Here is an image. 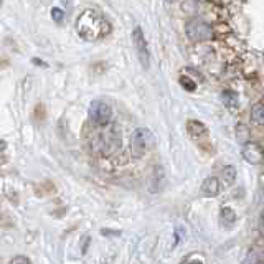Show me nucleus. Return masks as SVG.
Instances as JSON below:
<instances>
[{
    "mask_svg": "<svg viewBox=\"0 0 264 264\" xmlns=\"http://www.w3.org/2000/svg\"><path fill=\"white\" fill-rule=\"evenodd\" d=\"M76 32L83 40L96 41L111 33V23L101 13L94 10H84L76 18Z\"/></svg>",
    "mask_w": 264,
    "mask_h": 264,
    "instance_id": "1",
    "label": "nucleus"
},
{
    "mask_svg": "<svg viewBox=\"0 0 264 264\" xmlns=\"http://www.w3.org/2000/svg\"><path fill=\"white\" fill-rule=\"evenodd\" d=\"M185 32L192 41H208L213 38V28L200 18H193V20L187 22Z\"/></svg>",
    "mask_w": 264,
    "mask_h": 264,
    "instance_id": "2",
    "label": "nucleus"
},
{
    "mask_svg": "<svg viewBox=\"0 0 264 264\" xmlns=\"http://www.w3.org/2000/svg\"><path fill=\"white\" fill-rule=\"evenodd\" d=\"M149 139H150V131L139 127L132 132L131 135V154L134 159H142L147 154L149 149Z\"/></svg>",
    "mask_w": 264,
    "mask_h": 264,
    "instance_id": "3",
    "label": "nucleus"
},
{
    "mask_svg": "<svg viewBox=\"0 0 264 264\" xmlns=\"http://www.w3.org/2000/svg\"><path fill=\"white\" fill-rule=\"evenodd\" d=\"M132 40H134V46H135V53H137V58L142 65L144 69L149 68L150 65V55H149V45L147 40L144 36V32L140 27H135L134 32H132Z\"/></svg>",
    "mask_w": 264,
    "mask_h": 264,
    "instance_id": "4",
    "label": "nucleus"
},
{
    "mask_svg": "<svg viewBox=\"0 0 264 264\" xmlns=\"http://www.w3.org/2000/svg\"><path fill=\"white\" fill-rule=\"evenodd\" d=\"M112 117L111 106L104 101H93L89 106V119L98 126H106Z\"/></svg>",
    "mask_w": 264,
    "mask_h": 264,
    "instance_id": "5",
    "label": "nucleus"
},
{
    "mask_svg": "<svg viewBox=\"0 0 264 264\" xmlns=\"http://www.w3.org/2000/svg\"><path fill=\"white\" fill-rule=\"evenodd\" d=\"M243 157L249 164H261L264 159L263 150L254 144H246L243 149Z\"/></svg>",
    "mask_w": 264,
    "mask_h": 264,
    "instance_id": "6",
    "label": "nucleus"
},
{
    "mask_svg": "<svg viewBox=\"0 0 264 264\" xmlns=\"http://www.w3.org/2000/svg\"><path fill=\"white\" fill-rule=\"evenodd\" d=\"M218 192H220V182H218V178L210 177V178H206L203 183H201V195H205V197H215V195H218Z\"/></svg>",
    "mask_w": 264,
    "mask_h": 264,
    "instance_id": "7",
    "label": "nucleus"
},
{
    "mask_svg": "<svg viewBox=\"0 0 264 264\" xmlns=\"http://www.w3.org/2000/svg\"><path fill=\"white\" fill-rule=\"evenodd\" d=\"M187 131L192 137H201V135L206 134V127L201 124L200 121H195V119L187 122Z\"/></svg>",
    "mask_w": 264,
    "mask_h": 264,
    "instance_id": "8",
    "label": "nucleus"
},
{
    "mask_svg": "<svg viewBox=\"0 0 264 264\" xmlns=\"http://www.w3.org/2000/svg\"><path fill=\"white\" fill-rule=\"evenodd\" d=\"M251 121L258 126H264V104H256L253 107Z\"/></svg>",
    "mask_w": 264,
    "mask_h": 264,
    "instance_id": "9",
    "label": "nucleus"
},
{
    "mask_svg": "<svg viewBox=\"0 0 264 264\" xmlns=\"http://www.w3.org/2000/svg\"><path fill=\"white\" fill-rule=\"evenodd\" d=\"M223 182L225 185H233L234 182H236V168L233 167V165H228V167L223 168Z\"/></svg>",
    "mask_w": 264,
    "mask_h": 264,
    "instance_id": "10",
    "label": "nucleus"
},
{
    "mask_svg": "<svg viewBox=\"0 0 264 264\" xmlns=\"http://www.w3.org/2000/svg\"><path fill=\"white\" fill-rule=\"evenodd\" d=\"M221 99L228 107H236L238 106V94L233 91H223L221 94Z\"/></svg>",
    "mask_w": 264,
    "mask_h": 264,
    "instance_id": "11",
    "label": "nucleus"
},
{
    "mask_svg": "<svg viewBox=\"0 0 264 264\" xmlns=\"http://www.w3.org/2000/svg\"><path fill=\"white\" fill-rule=\"evenodd\" d=\"M33 117H35V121L36 122H43L46 119V109H45V106L41 104H36L35 106V109H33Z\"/></svg>",
    "mask_w": 264,
    "mask_h": 264,
    "instance_id": "12",
    "label": "nucleus"
},
{
    "mask_svg": "<svg viewBox=\"0 0 264 264\" xmlns=\"http://www.w3.org/2000/svg\"><path fill=\"white\" fill-rule=\"evenodd\" d=\"M249 139V131L246 126H238V140L241 144H246Z\"/></svg>",
    "mask_w": 264,
    "mask_h": 264,
    "instance_id": "13",
    "label": "nucleus"
},
{
    "mask_svg": "<svg viewBox=\"0 0 264 264\" xmlns=\"http://www.w3.org/2000/svg\"><path fill=\"white\" fill-rule=\"evenodd\" d=\"M13 225H15V221L10 216L5 213H0V228H12Z\"/></svg>",
    "mask_w": 264,
    "mask_h": 264,
    "instance_id": "14",
    "label": "nucleus"
},
{
    "mask_svg": "<svg viewBox=\"0 0 264 264\" xmlns=\"http://www.w3.org/2000/svg\"><path fill=\"white\" fill-rule=\"evenodd\" d=\"M180 84L185 89H188V91H195V88H197V84L193 83L190 78H187V76H182L180 78Z\"/></svg>",
    "mask_w": 264,
    "mask_h": 264,
    "instance_id": "15",
    "label": "nucleus"
},
{
    "mask_svg": "<svg viewBox=\"0 0 264 264\" xmlns=\"http://www.w3.org/2000/svg\"><path fill=\"white\" fill-rule=\"evenodd\" d=\"M63 17H65V13H63L61 8H53V10H51V18H53L56 23L63 22Z\"/></svg>",
    "mask_w": 264,
    "mask_h": 264,
    "instance_id": "16",
    "label": "nucleus"
},
{
    "mask_svg": "<svg viewBox=\"0 0 264 264\" xmlns=\"http://www.w3.org/2000/svg\"><path fill=\"white\" fill-rule=\"evenodd\" d=\"M40 188H43V190L36 192L38 195H46V193H53L55 192V185H53V183H50V182H46V183H43V185H40Z\"/></svg>",
    "mask_w": 264,
    "mask_h": 264,
    "instance_id": "17",
    "label": "nucleus"
},
{
    "mask_svg": "<svg viewBox=\"0 0 264 264\" xmlns=\"http://www.w3.org/2000/svg\"><path fill=\"white\" fill-rule=\"evenodd\" d=\"M244 264H259L258 263V256H256V253H251L249 254V258L244 261Z\"/></svg>",
    "mask_w": 264,
    "mask_h": 264,
    "instance_id": "18",
    "label": "nucleus"
},
{
    "mask_svg": "<svg viewBox=\"0 0 264 264\" xmlns=\"http://www.w3.org/2000/svg\"><path fill=\"white\" fill-rule=\"evenodd\" d=\"M10 264H30V261H28L27 258H22V256H18V258H15V259H13V261H12Z\"/></svg>",
    "mask_w": 264,
    "mask_h": 264,
    "instance_id": "19",
    "label": "nucleus"
},
{
    "mask_svg": "<svg viewBox=\"0 0 264 264\" xmlns=\"http://www.w3.org/2000/svg\"><path fill=\"white\" fill-rule=\"evenodd\" d=\"M32 61H33V63H35V65H40V66H43V68H46V66H48V65L45 63V61H41V60H38V58H33Z\"/></svg>",
    "mask_w": 264,
    "mask_h": 264,
    "instance_id": "20",
    "label": "nucleus"
},
{
    "mask_svg": "<svg viewBox=\"0 0 264 264\" xmlns=\"http://www.w3.org/2000/svg\"><path fill=\"white\" fill-rule=\"evenodd\" d=\"M259 231H261V234H263V238H264V215H263L261 221H259Z\"/></svg>",
    "mask_w": 264,
    "mask_h": 264,
    "instance_id": "21",
    "label": "nucleus"
},
{
    "mask_svg": "<svg viewBox=\"0 0 264 264\" xmlns=\"http://www.w3.org/2000/svg\"><path fill=\"white\" fill-rule=\"evenodd\" d=\"M7 157H5V155H0V165H3V164H7Z\"/></svg>",
    "mask_w": 264,
    "mask_h": 264,
    "instance_id": "22",
    "label": "nucleus"
},
{
    "mask_svg": "<svg viewBox=\"0 0 264 264\" xmlns=\"http://www.w3.org/2000/svg\"><path fill=\"white\" fill-rule=\"evenodd\" d=\"M5 147H7V142H5V140H0V150H5Z\"/></svg>",
    "mask_w": 264,
    "mask_h": 264,
    "instance_id": "23",
    "label": "nucleus"
},
{
    "mask_svg": "<svg viewBox=\"0 0 264 264\" xmlns=\"http://www.w3.org/2000/svg\"><path fill=\"white\" fill-rule=\"evenodd\" d=\"M168 2H175V0H168Z\"/></svg>",
    "mask_w": 264,
    "mask_h": 264,
    "instance_id": "24",
    "label": "nucleus"
}]
</instances>
